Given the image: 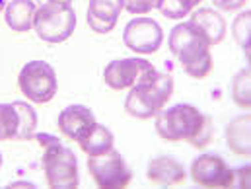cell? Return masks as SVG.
<instances>
[{
  "label": "cell",
  "instance_id": "obj_1",
  "mask_svg": "<svg viewBox=\"0 0 251 189\" xmlns=\"http://www.w3.org/2000/svg\"><path fill=\"white\" fill-rule=\"evenodd\" d=\"M156 133L170 142L187 140L195 148H204L214 136L212 119L191 104H177L158 111Z\"/></svg>",
  "mask_w": 251,
  "mask_h": 189
},
{
  "label": "cell",
  "instance_id": "obj_2",
  "mask_svg": "<svg viewBox=\"0 0 251 189\" xmlns=\"http://www.w3.org/2000/svg\"><path fill=\"white\" fill-rule=\"evenodd\" d=\"M170 51L191 78H206L212 72L210 43L191 22L176 26L170 33Z\"/></svg>",
  "mask_w": 251,
  "mask_h": 189
},
{
  "label": "cell",
  "instance_id": "obj_3",
  "mask_svg": "<svg viewBox=\"0 0 251 189\" xmlns=\"http://www.w3.org/2000/svg\"><path fill=\"white\" fill-rule=\"evenodd\" d=\"M174 94V78L154 70L148 78L134 84L126 96L125 109L136 119H150L162 111Z\"/></svg>",
  "mask_w": 251,
  "mask_h": 189
},
{
  "label": "cell",
  "instance_id": "obj_4",
  "mask_svg": "<svg viewBox=\"0 0 251 189\" xmlns=\"http://www.w3.org/2000/svg\"><path fill=\"white\" fill-rule=\"evenodd\" d=\"M33 27L39 39L47 43H63L74 33L76 12L72 4H64V2L41 4L35 12Z\"/></svg>",
  "mask_w": 251,
  "mask_h": 189
},
{
  "label": "cell",
  "instance_id": "obj_5",
  "mask_svg": "<svg viewBox=\"0 0 251 189\" xmlns=\"http://www.w3.org/2000/svg\"><path fill=\"white\" fill-rule=\"evenodd\" d=\"M43 172L47 186L55 189H72L78 188V160L70 148L61 142L43 148Z\"/></svg>",
  "mask_w": 251,
  "mask_h": 189
},
{
  "label": "cell",
  "instance_id": "obj_6",
  "mask_svg": "<svg viewBox=\"0 0 251 189\" xmlns=\"http://www.w3.org/2000/svg\"><path fill=\"white\" fill-rule=\"evenodd\" d=\"M18 86L22 94L31 100L33 104H47L55 98L57 94V74L55 68L45 61H31L25 63L20 78Z\"/></svg>",
  "mask_w": 251,
  "mask_h": 189
},
{
  "label": "cell",
  "instance_id": "obj_7",
  "mask_svg": "<svg viewBox=\"0 0 251 189\" xmlns=\"http://www.w3.org/2000/svg\"><path fill=\"white\" fill-rule=\"evenodd\" d=\"M88 172L98 188L105 189L126 188L132 180V172H130L128 164L121 156V152H117L115 148H111L100 156H90Z\"/></svg>",
  "mask_w": 251,
  "mask_h": 189
},
{
  "label": "cell",
  "instance_id": "obj_8",
  "mask_svg": "<svg viewBox=\"0 0 251 189\" xmlns=\"http://www.w3.org/2000/svg\"><path fill=\"white\" fill-rule=\"evenodd\" d=\"M191 180L202 188H232L236 184V172L222 156L202 154L191 164Z\"/></svg>",
  "mask_w": 251,
  "mask_h": 189
},
{
  "label": "cell",
  "instance_id": "obj_9",
  "mask_svg": "<svg viewBox=\"0 0 251 189\" xmlns=\"http://www.w3.org/2000/svg\"><path fill=\"white\" fill-rule=\"evenodd\" d=\"M125 47L138 55H152L162 47L164 31L162 26L152 18H134L123 31Z\"/></svg>",
  "mask_w": 251,
  "mask_h": 189
},
{
  "label": "cell",
  "instance_id": "obj_10",
  "mask_svg": "<svg viewBox=\"0 0 251 189\" xmlns=\"http://www.w3.org/2000/svg\"><path fill=\"white\" fill-rule=\"evenodd\" d=\"M154 70H156L154 64L146 59H136V57L119 59V61H111L105 66L103 80L111 90H125L148 78Z\"/></svg>",
  "mask_w": 251,
  "mask_h": 189
},
{
  "label": "cell",
  "instance_id": "obj_11",
  "mask_svg": "<svg viewBox=\"0 0 251 189\" xmlns=\"http://www.w3.org/2000/svg\"><path fill=\"white\" fill-rule=\"evenodd\" d=\"M96 125V117L92 113L90 108L86 106H68L64 108L59 115V129L64 136H68L70 140L80 142Z\"/></svg>",
  "mask_w": 251,
  "mask_h": 189
},
{
  "label": "cell",
  "instance_id": "obj_12",
  "mask_svg": "<svg viewBox=\"0 0 251 189\" xmlns=\"http://www.w3.org/2000/svg\"><path fill=\"white\" fill-rule=\"evenodd\" d=\"M121 10L123 0H90L88 26L96 33H109L117 26Z\"/></svg>",
  "mask_w": 251,
  "mask_h": 189
},
{
  "label": "cell",
  "instance_id": "obj_13",
  "mask_svg": "<svg viewBox=\"0 0 251 189\" xmlns=\"http://www.w3.org/2000/svg\"><path fill=\"white\" fill-rule=\"evenodd\" d=\"M146 176L156 186H177L185 182L187 172L179 160L172 156H156L148 162Z\"/></svg>",
  "mask_w": 251,
  "mask_h": 189
},
{
  "label": "cell",
  "instance_id": "obj_14",
  "mask_svg": "<svg viewBox=\"0 0 251 189\" xmlns=\"http://www.w3.org/2000/svg\"><path fill=\"white\" fill-rule=\"evenodd\" d=\"M226 144L238 156H251V115H238L228 123Z\"/></svg>",
  "mask_w": 251,
  "mask_h": 189
},
{
  "label": "cell",
  "instance_id": "obj_15",
  "mask_svg": "<svg viewBox=\"0 0 251 189\" xmlns=\"http://www.w3.org/2000/svg\"><path fill=\"white\" fill-rule=\"evenodd\" d=\"M189 22L195 24L204 33V37L208 39L210 47L218 45L226 35V20H224V16H220L212 8H201V10L193 12Z\"/></svg>",
  "mask_w": 251,
  "mask_h": 189
},
{
  "label": "cell",
  "instance_id": "obj_16",
  "mask_svg": "<svg viewBox=\"0 0 251 189\" xmlns=\"http://www.w3.org/2000/svg\"><path fill=\"white\" fill-rule=\"evenodd\" d=\"M37 6L33 0H10L4 8V18L10 29L14 31H29L35 22Z\"/></svg>",
  "mask_w": 251,
  "mask_h": 189
},
{
  "label": "cell",
  "instance_id": "obj_17",
  "mask_svg": "<svg viewBox=\"0 0 251 189\" xmlns=\"http://www.w3.org/2000/svg\"><path fill=\"white\" fill-rule=\"evenodd\" d=\"M80 148L88 156H100L113 148V133L103 125H94V129L80 140Z\"/></svg>",
  "mask_w": 251,
  "mask_h": 189
},
{
  "label": "cell",
  "instance_id": "obj_18",
  "mask_svg": "<svg viewBox=\"0 0 251 189\" xmlns=\"http://www.w3.org/2000/svg\"><path fill=\"white\" fill-rule=\"evenodd\" d=\"M18 111V119H20V127H18V135H16V140H27L35 135V129H37V113L35 109L25 104V102H14L12 104Z\"/></svg>",
  "mask_w": 251,
  "mask_h": 189
},
{
  "label": "cell",
  "instance_id": "obj_19",
  "mask_svg": "<svg viewBox=\"0 0 251 189\" xmlns=\"http://www.w3.org/2000/svg\"><path fill=\"white\" fill-rule=\"evenodd\" d=\"M232 100L242 109H251V72L242 68L232 80Z\"/></svg>",
  "mask_w": 251,
  "mask_h": 189
},
{
  "label": "cell",
  "instance_id": "obj_20",
  "mask_svg": "<svg viewBox=\"0 0 251 189\" xmlns=\"http://www.w3.org/2000/svg\"><path fill=\"white\" fill-rule=\"evenodd\" d=\"M197 0H162L158 10L168 20H181L197 6Z\"/></svg>",
  "mask_w": 251,
  "mask_h": 189
},
{
  "label": "cell",
  "instance_id": "obj_21",
  "mask_svg": "<svg viewBox=\"0 0 251 189\" xmlns=\"http://www.w3.org/2000/svg\"><path fill=\"white\" fill-rule=\"evenodd\" d=\"M0 127H2V140L16 138L20 119H18V111L12 104H0Z\"/></svg>",
  "mask_w": 251,
  "mask_h": 189
},
{
  "label": "cell",
  "instance_id": "obj_22",
  "mask_svg": "<svg viewBox=\"0 0 251 189\" xmlns=\"http://www.w3.org/2000/svg\"><path fill=\"white\" fill-rule=\"evenodd\" d=\"M250 27H251V12H242L234 20V39L244 49L246 57H250Z\"/></svg>",
  "mask_w": 251,
  "mask_h": 189
},
{
  "label": "cell",
  "instance_id": "obj_23",
  "mask_svg": "<svg viewBox=\"0 0 251 189\" xmlns=\"http://www.w3.org/2000/svg\"><path fill=\"white\" fill-rule=\"evenodd\" d=\"M162 0H123V8L130 14H148L160 6Z\"/></svg>",
  "mask_w": 251,
  "mask_h": 189
},
{
  "label": "cell",
  "instance_id": "obj_24",
  "mask_svg": "<svg viewBox=\"0 0 251 189\" xmlns=\"http://www.w3.org/2000/svg\"><path fill=\"white\" fill-rule=\"evenodd\" d=\"M212 2H214V6H218L220 10H226V12H234L246 4V0H212Z\"/></svg>",
  "mask_w": 251,
  "mask_h": 189
},
{
  "label": "cell",
  "instance_id": "obj_25",
  "mask_svg": "<svg viewBox=\"0 0 251 189\" xmlns=\"http://www.w3.org/2000/svg\"><path fill=\"white\" fill-rule=\"evenodd\" d=\"M250 172H251L250 166H244V168H240V170L236 172V176H240V178H242L240 182H236L240 188H248V186H250Z\"/></svg>",
  "mask_w": 251,
  "mask_h": 189
},
{
  "label": "cell",
  "instance_id": "obj_26",
  "mask_svg": "<svg viewBox=\"0 0 251 189\" xmlns=\"http://www.w3.org/2000/svg\"><path fill=\"white\" fill-rule=\"evenodd\" d=\"M35 2L41 6V4H49V2H64V4H70L72 0H35Z\"/></svg>",
  "mask_w": 251,
  "mask_h": 189
},
{
  "label": "cell",
  "instance_id": "obj_27",
  "mask_svg": "<svg viewBox=\"0 0 251 189\" xmlns=\"http://www.w3.org/2000/svg\"><path fill=\"white\" fill-rule=\"evenodd\" d=\"M6 8V0H0V12Z\"/></svg>",
  "mask_w": 251,
  "mask_h": 189
},
{
  "label": "cell",
  "instance_id": "obj_28",
  "mask_svg": "<svg viewBox=\"0 0 251 189\" xmlns=\"http://www.w3.org/2000/svg\"><path fill=\"white\" fill-rule=\"evenodd\" d=\"M0 140H2V127H0Z\"/></svg>",
  "mask_w": 251,
  "mask_h": 189
},
{
  "label": "cell",
  "instance_id": "obj_29",
  "mask_svg": "<svg viewBox=\"0 0 251 189\" xmlns=\"http://www.w3.org/2000/svg\"><path fill=\"white\" fill-rule=\"evenodd\" d=\"M0 166H2V154H0Z\"/></svg>",
  "mask_w": 251,
  "mask_h": 189
},
{
  "label": "cell",
  "instance_id": "obj_30",
  "mask_svg": "<svg viewBox=\"0 0 251 189\" xmlns=\"http://www.w3.org/2000/svg\"><path fill=\"white\" fill-rule=\"evenodd\" d=\"M197 2H201V0H197Z\"/></svg>",
  "mask_w": 251,
  "mask_h": 189
}]
</instances>
